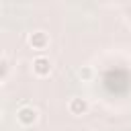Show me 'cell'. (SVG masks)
<instances>
[{
    "label": "cell",
    "instance_id": "obj_1",
    "mask_svg": "<svg viewBox=\"0 0 131 131\" xmlns=\"http://www.w3.org/2000/svg\"><path fill=\"white\" fill-rule=\"evenodd\" d=\"M16 121L20 127H33L39 121V111L31 104H25V106L16 108Z\"/></svg>",
    "mask_w": 131,
    "mask_h": 131
},
{
    "label": "cell",
    "instance_id": "obj_2",
    "mask_svg": "<svg viewBox=\"0 0 131 131\" xmlns=\"http://www.w3.org/2000/svg\"><path fill=\"white\" fill-rule=\"evenodd\" d=\"M27 41H29V47L33 51H45L49 47V33H45V31H33V33H29Z\"/></svg>",
    "mask_w": 131,
    "mask_h": 131
},
{
    "label": "cell",
    "instance_id": "obj_3",
    "mask_svg": "<svg viewBox=\"0 0 131 131\" xmlns=\"http://www.w3.org/2000/svg\"><path fill=\"white\" fill-rule=\"evenodd\" d=\"M31 68H33V74H35L37 78H47V76L51 74V70H53L51 59L45 57V55H37V57H33Z\"/></svg>",
    "mask_w": 131,
    "mask_h": 131
},
{
    "label": "cell",
    "instance_id": "obj_4",
    "mask_svg": "<svg viewBox=\"0 0 131 131\" xmlns=\"http://www.w3.org/2000/svg\"><path fill=\"white\" fill-rule=\"evenodd\" d=\"M68 111H70V115H74V117H82V115H86V113L90 111V102H88V98H84V96H72V98L68 100Z\"/></svg>",
    "mask_w": 131,
    "mask_h": 131
},
{
    "label": "cell",
    "instance_id": "obj_5",
    "mask_svg": "<svg viewBox=\"0 0 131 131\" xmlns=\"http://www.w3.org/2000/svg\"><path fill=\"white\" fill-rule=\"evenodd\" d=\"M78 78H80L82 82H92V80H94V68H92V66H82V68L78 70Z\"/></svg>",
    "mask_w": 131,
    "mask_h": 131
},
{
    "label": "cell",
    "instance_id": "obj_6",
    "mask_svg": "<svg viewBox=\"0 0 131 131\" xmlns=\"http://www.w3.org/2000/svg\"><path fill=\"white\" fill-rule=\"evenodd\" d=\"M4 74H6V61H4V59H0V78H2Z\"/></svg>",
    "mask_w": 131,
    "mask_h": 131
},
{
    "label": "cell",
    "instance_id": "obj_7",
    "mask_svg": "<svg viewBox=\"0 0 131 131\" xmlns=\"http://www.w3.org/2000/svg\"><path fill=\"white\" fill-rule=\"evenodd\" d=\"M0 119H2V108H0Z\"/></svg>",
    "mask_w": 131,
    "mask_h": 131
}]
</instances>
